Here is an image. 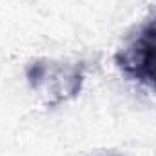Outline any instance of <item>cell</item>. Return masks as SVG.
<instances>
[{
    "instance_id": "cell-1",
    "label": "cell",
    "mask_w": 156,
    "mask_h": 156,
    "mask_svg": "<svg viewBox=\"0 0 156 156\" xmlns=\"http://www.w3.org/2000/svg\"><path fill=\"white\" fill-rule=\"evenodd\" d=\"M120 66L131 73L138 80L149 82L156 87V31L147 29L133 49H129L122 60Z\"/></svg>"
}]
</instances>
